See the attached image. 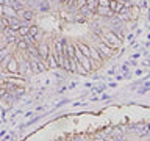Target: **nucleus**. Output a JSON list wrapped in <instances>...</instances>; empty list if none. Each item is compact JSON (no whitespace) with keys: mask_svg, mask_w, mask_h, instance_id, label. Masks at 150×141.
<instances>
[{"mask_svg":"<svg viewBox=\"0 0 150 141\" xmlns=\"http://www.w3.org/2000/svg\"><path fill=\"white\" fill-rule=\"evenodd\" d=\"M139 11H141L139 6H136V5H133V6H131V21H133V22L139 17Z\"/></svg>","mask_w":150,"mask_h":141,"instance_id":"nucleus-1","label":"nucleus"}]
</instances>
